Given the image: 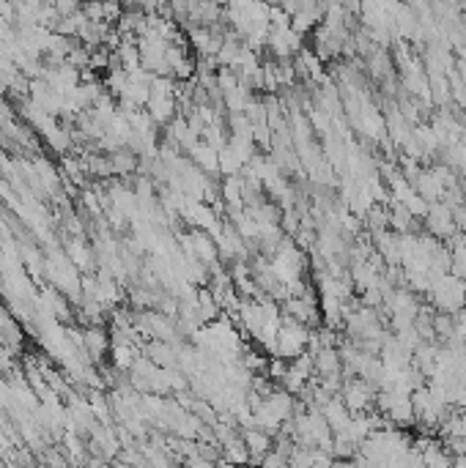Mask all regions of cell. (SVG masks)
Listing matches in <instances>:
<instances>
[{
    "instance_id": "obj_1",
    "label": "cell",
    "mask_w": 466,
    "mask_h": 468,
    "mask_svg": "<svg viewBox=\"0 0 466 468\" xmlns=\"http://www.w3.org/2000/svg\"><path fill=\"white\" fill-rule=\"evenodd\" d=\"M376 395H378L376 386H371V383L362 381V378H348V381H343V389L338 397L343 400V405L351 414L359 416L365 414L371 405H376Z\"/></svg>"
},
{
    "instance_id": "obj_4",
    "label": "cell",
    "mask_w": 466,
    "mask_h": 468,
    "mask_svg": "<svg viewBox=\"0 0 466 468\" xmlns=\"http://www.w3.org/2000/svg\"><path fill=\"white\" fill-rule=\"evenodd\" d=\"M321 416L326 419V425H329V430H332V433H343V430L348 427V422H351V416L354 414L343 405L341 397H332L321 408Z\"/></svg>"
},
{
    "instance_id": "obj_3",
    "label": "cell",
    "mask_w": 466,
    "mask_h": 468,
    "mask_svg": "<svg viewBox=\"0 0 466 468\" xmlns=\"http://www.w3.org/2000/svg\"><path fill=\"white\" fill-rule=\"evenodd\" d=\"M242 441H244V447L250 452V457H255V463L261 466V460L266 457L274 447V438L266 435L264 430H258V427H247L244 433H242Z\"/></svg>"
},
{
    "instance_id": "obj_2",
    "label": "cell",
    "mask_w": 466,
    "mask_h": 468,
    "mask_svg": "<svg viewBox=\"0 0 466 468\" xmlns=\"http://www.w3.org/2000/svg\"><path fill=\"white\" fill-rule=\"evenodd\" d=\"M425 217H428L425 227H428L433 236H442V239H450V236H452L455 219H452V211H450L445 203H433Z\"/></svg>"
},
{
    "instance_id": "obj_5",
    "label": "cell",
    "mask_w": 466,
    "mask_h": 468,
    "mask_svg": "<svg viewBox=\"0 0 466 468\" xmlns=\"http://www.w3.org/2000/svg\"><path fill=\"white\" fill-rule=\"evenodd\" d=\"M86 348H88L93 356H99V350L105 353V348H108V337H105V331L90 329L88 334H86Z\"/></svg>"
}]
</instances>
